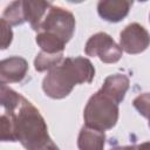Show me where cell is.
Returning <instances> with one entry per match:
<instances>
[{
    "instance_id": "obj_6",
    "label": "cell",
    "mask_w": 150,
    "mask_h": 150,
    "mask_svg": "<svg viewBox=\"0 0 150 150\" xmlns=\"http://www.w3.org/2000/svg\"><path fill=\"white\" fill-rule=\"evenodd\" d=\"M150 45L149 32L139 23L132 22L120 33V46L128 54H139Z\"/></svg>"
},
{
    "instance_id": "obj_8",
    "label": "cell",
    "mask_w": 150,
    "mask_h": 150,
    "mask_svg": "<svg viewBox=\"0 0 150 150\" xmlns=\"http://www.w3.org/2000/svg\"><path fill=\"white\" fill-rule=\"evenodd\" d=\"M132 1L129 0H101L97 2L98 15L108 22H120L129 13Z\"/></svg>"
},
{
    "instance_id": "obj_11",
    "label": "cell",
    "mask_w": 150,
    "mask_h": 150,
    "mask_svg": "<svg viewBox=\"0 0 150 150\" xmlns=\"http://www.w3.org/2000/svg\"><path fill=\"white\" fill-rule=\"evenodd\" d=\"M52 6L48 1H33V0H23V11L26 21L29 22L30 27L39 32L40 26Z\"/></svg>"
},
{
    "instance_id": "obj_12",
    "label": "cell",
    "mask_w": 150,
    "mask_h": 150,
    "mask_svg": "<svg viewBox=\"0 0 150 150\" xmlns=\"http://www.w3.org/2000/svg\"><path fill=\"white\" fill-rule=\"evenodd\" d=\"M35 41L38 46L41 48V50L48 54L63 53V49L66 47V43L62 40L46 32H38L35 36Z\"/></svg>"
},
{
    "instance_id": "obj_7",
    "label": "cell",
    "mask_w": 150,
    "mask_h": 150,
    "mask_svg": "<svg viewBox=\"0 0 150 150\" xmlns=\"http://www.w3.org/2000/svg\"><path fill=\"white\" fill-rule=\"evenodd\" d=\"M28 71V62L21 56H11L1 60L0 62V82L19 83L21 82Z\"/></svg>"
},
{
    "instance_id": "obj_19",
    "label": "cell",
    "mask_w": 150,
    "mask_h": 150,
    "mask_svg": "<svg viewBox=\"0 0 150 150\" xmlns=\"http://www.w3.org/2000/svg\"><path fill=\"white\" fill-rule=\"evenodd\" d=\"M137 150H150V142H144L137 145Z\"/></svg>"
},
{
    "instance_id": "obj_15",
    "label": "cell",
    "mask_w": 150,
    "mask_h": 150,
    "mask_svg": "<svg viewBox=\"0 0 150 150\" xmlns=\"http://www.w3.org/2000/svg\"><path fill=\"white\" fill-rule=\"evenodd\" d=\"M134 108L148 120V124L150 128V93H143L135 97L132 101Z\"/></svg>"
},
{
    "instance_id": "obj_10",
    "label": "cell",
    "mask_w": 150,
    "mask_h": 150,
    "mask_svg": "<svg viewBox=\"0 0 150 150\" xmlns=\"http://www.w3.org/2000/svg\"><path fill=\"white\" fill-rule=\"evenodd\" d=\"M105 144L104 131L83 125L77 137L79 150H103Z\"/></svg>"
},
{
    "instance_id": "obj_16",
    "label": "cell",
    "mask_w": 150,
    "mask_h": 150,
    "mask_svg": "<svg viewBox=\"0 0 150 150\" xmlns=\"http://www.w3.org/2000/svg\"><path fill=\"white\" fill-rule=\"evenodd\" d=\"M0 25H1V49H6L11 42H12V39H13V32H12V28H11V25L7 23L4 19L0 20Z\"/></svg>"
},
{
    "instance_id": "obj_2",
    "label": "cell",
    "mask_w": 150,
    "mask_h": 150,
    "mask_svg": "<svg viewBox=\"0 0 150 150\" xmlns=\"http://www.w3.org/2000/svg\"><path fill=\"white\" fill-rule=\"evenodd\" d=\"M94 76L95 68L89 59L66 57L47 73L42 81V89L50 98L61 100L68 96L76 84L90 83Z\"/></svg>"
},
{
    "instance_id": "obj_14",
    "label": "cell",
    "mask_w": 150,
    "mask_h": 150,
    "mask_svg": "<svg viewBox=\"0 0 150 150\" xmlns=\"http://www.w3.org/2000/svg\"><path fill=\"white\" fill-rule=\"evenodd\" d=\"M63 60V53L59 54H48L45 52L38 53L35 60H34V67L38 71H46L50 70L54 67L59 66Z\"/></svg>"
},
{
    "instance_id": "obj_1",
    "label": "cell",
    "mask_w": 150,
    "mask_h": 150,
    "mask_svg": "<svg viewBox=\"0 0 150 150\" xmlns=\"http://www.w3.org/2000/svg\"><path fill=\"white\" fill-rule=\"evenodd\" d=\"M0 122L2 142L18 141L26 150H41L52 141L45 118L25 97L15 110L4 111Z\"/></svg>"
},
{
    "instance_id": "obj_20",
    "label": "cell",
    "mask_w": 150,
    "mask_h": 150,
    "mask_svg": "<svg viewBox=\"0 0 150 150\" xmlns=\"http://www.w3.org/2000/svg\"><path fill=\"white\" fill-rule=\"evenodd\" d=\"M149 22H150V14H149Z\"/></svg>"
},
{
    "instance_id": "obj_3",
    "label": "cell",
    "mask_w": 150,
    "mask_h": 150,
    "mask_svg": "<svg viewBox=\"0 0 150 150\" xmlns=\"http://www.w3.org/2000/svg\"><path fill=\"white\" fill-rule=\"evenodd\" d=\"M118 112V104L98 90L90 96L84 107V125L100 131H105L116 125Z\"/></svg>"
},
{
    "instance_id": "obj_13",
    "label": "cell",
    "mask_w": 150,
    "mask_h": 150,
    "mask_svg": "<svg viewBox=\"0 0 150 150\" xmlns=\"http://www.w3.org/2000/svg\"><path fill=\"white\" fill-rule=\"evenodd\" d=\"M1 19H4L11 26H19L26 22L25 11H23V0L11 2L5 8Z\"/></svg>"
},
{
    "instance_id": "obj_4",
    "label": "cell",
    "mask_w": 150,
    "mask_h": 150,
    "mask_svg": "<svg viewBox=\"0 0 150 150\" xmlns=\"http://www.w3.org/2000/svg\"><path fill=\"white\" fill-rule=\"evenodd\" d=\"M75 16L71 12L60 6L52 5L40 26L39 32L49 33L67 43L75 32Z\"/></svg>"
},
{
    "instance_id": "obj_9",
    "label": "cell",
    "mask_w": 150,
    "mask_h": 150,
    "mask_svg": "<svg viewBox=\"0 0 150 150\" xmlns=\"http://www.w3.org/2000/svg\"><path fill=\"white\" fill-rule=\"evenodd\" d=\"M129 84L130 81L127 75L114 74V75H109L104 80L100 91L103 93L109 98H111L115 103L120 104L124 100V96L129 89Z\"/></svg>"
},
{
    "instance_id": "obj_5",
    "label": "cell",
    "mask_w": 150,
    "mask_h": 150,
    "mask_svg": "<svg viewBox=\"0 0 150 150\" xmlns=\"http://www.w3.org/2000/svg\"><path fill=\"white\" fill-rule=\"evenodd\" d=\"M84 53L88 56L98 57L104 63H115L122 57V48L115 40L104 32L91 35L84 46Z\"/></svg>"
},
{
    "instance_id": "obj_17",
    "label": "cell",
    "mask_w": 150,
    "mask_h": 150,
    "mask_svg": "<svg viewBox=\"0 0 150 150\" xmlns=\"http://www.w3.org/2000/svg\"><path fill=\"white\" fill-rule=\"evenodd\" d=\"M110 150H137V145H124V146H115Z\"/></svg>"
},
{
    "instance_id": "obj_18",
    "label": "cell",
    "mask_w": 150,
    "mask_h": 150,
    "mask_svg": "<svg viewBox=\"0 0 150 150\" xmlns=\"http://www.w3.org/2000/svg\"><path fill=\"white\" fill-rule=\"evenodd\" d=\"M41 150H60V149L57 148V145H56V144H55L53 141H50V142H49L47 145H45V146H43Z\"/></svg>"
}]
</instances>
